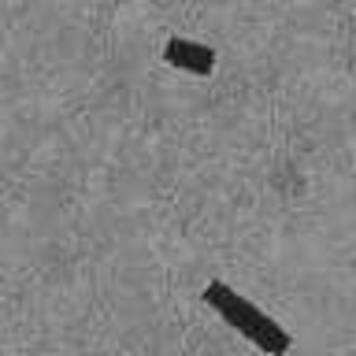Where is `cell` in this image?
<instances>
[{
    "mask_svg": "<svg viewBox=\"0 0 356 356\" xmlns=\"http://www.w3.org/2000/svg\"><path fill=\"white\" fill-rule=\"evenodd\" d=\"M216 49L204 41H189V38H167L163 44V63L175 67V71H186V74H200L208 78L216 71Z\"/></svg>",
    "mask_w": 356,
    "mask_h": 356,
    "instance_id": "2",
    "label": "cell"
},
{
    "mask_svg": "<svg viewBox=\"0 0 356 356\" xmlns=\"http://www.w3.org/2000/svg\"><path fill=\"white\" fill-rule=\"evenodd\" d=\"M200 297H204V305L211 312H219V319L227 323V327H234L245 341H252L264 356H286L289 349H293V338H289V330L282 327V323H275L267 312H260L249 297H241L230 282L216 278V282L204 286V293H200Z\"/></svg>",
    "mask_w": 356,
    "mask_h": 356,
    "instance_id": "1",
    "label": "cell"
}]
</instances>
